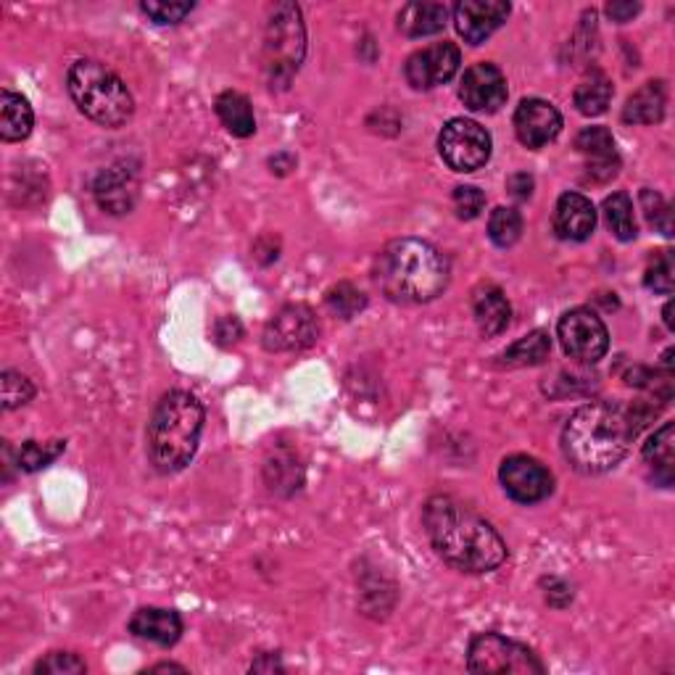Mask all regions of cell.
<instances>
[{
    "mask_svg": "<svg viewBox=\"0 0 675 675\" xmlns=\"http://www.w3.org/2000/svg\"><path fill=\"white\" fill-rule=\"evenodd\" d=\"M499 480L504 493L518 504H538L554 493V476L536 457L512 454L499 467Z\"/></svg>",
    "mask_w": 675,
    "mask_h": 675,
    "instance_id": "cell-11",
    "label": "cell"
},
{
    "mask_svg": "<svg viewBox=\"0 0 675 675\" xmlns=\"http://www.w3.org/2000/svg\"><path fill=\"white\" fill-rule=\"evenodd\" d=\"M204 420V406L193 393H164L149 420V459L153 470L162 476L185 470L198 451Z\"/></svg>",
    "mask_w": 675,
    "mask_h": 675,
    "instance_id": "cell-4",
    "label": "cell"
},
{
    "mask_svg": "<svg viewBox=\"0 0 675 675\" xmlns=\"http://www.w3.org/2000/svg\"><path fill=\"white\" fill-rule=\"evenodd\" d=\"M514 132L525 149H544L563 132V113L549 100L525 98L514 111Z\"/></svg>",
    "mask_w": 675,
    "mask_h": 675,
    "instance_id": "cell-15",
    "label": "cell"
},
{
    "mask_svg": "<svg viewBox=\"0 0 675 675\" xmlns=\"http://www.w3.org/2000/svg\"><path fill=\"white\" fill-rule=\"evenodd\" d=\"M510 13L512 6L504 0H459L454 6V24L465 43L480 45L510 19Z\"/></svg>",
    "mask_w": 675,
    "mask_h": 675,
    "instance_id": "cell-16",
    "label": "cell"
},
{
    "mask_svg": "<svg viewBox=\"0 0 675 675\" xmlns=\"http://www.w3.org/2000/svg\"><path fill=\"white\" fill-rule=\"evenodd\" d=\"M66 449V440H48V444H40V440H24L22 449L17 454L19 470L24 472H37L51 462H56L58 454Z\"/></svg>",
    "mask_w": 675,
    "mask_h": 675,
    "instance_id": "cell-31",
    "label": "cell"
},
{
    "mask_svg": "<svg viewBox=\"0 0 675 675\" xmlns=\"http://www.w3.org/2000/svg\"><path fill=\"white\" fill-rule=\"evenodd\" d=\"M449 22V6L433 0H414L399 11V32L406 37H431L444 32Z\"/></svg>",
    "mask_w": 675,
    "mask_h": 675,
    "instance_id": "cell-21",
    "label": "cell"
},
{
    "mask_svg": "<svg viewBox=\"0 0 675 675\" xmlns=\"http://www.w3.org/2000/svg\"><path fill=\"white\" fill-rule=\"evenodd\" d=\"M243 338V325H240L238 317H222L217 319V325H214V340H217L219 346H232L238 344V340Z\"/></svg>",
    "mask_w": 675,
    "mask_h": 675,
    "instance_id": "cell-39",
    "label": "cell"
},
{
    "mask_svg": "<svg viewBox=\"0 0 675 675\" xmlns=\"http://www.w3.org/2000/svg\"><path fill=\"white\" fill-rule=\"evenodd\" d=\"M270 166L272 172H277V175H288L293 166H296V159L288 156V153H280V156L270 159Z\"/></svg>",
    "mask_w": 675,
    "mask_h": 675,
    "instance_id": "cell-44",
    "label": "cell"
},
{
    "mask_svg": "<svg viewBox=\"0 0 675 675\" xmlns=\"http://www.w3.org/2000/svg\"><path fill=\"white\" fill-rule=\"evenodd\" d=\"M423 525L433 549L454 570L486 576L504 565L507 544L501 533L457 497L436 493L427 499Z\"/></svg>",
    "mask_w": 675,
    "mask_h": 675,
    "instance_id": "cell-1",
    "label": "cell"
},
{
    "mask_svg": "<svg viewBox=\"0 0 675 675\" xmlns=\"http://www.w3.org/2000/svg\"><path fill=\"white\" fill-rule=\"evenodd\" d=\"M306 56V26L296 3H277L264 32V72L272 90H285Z\"/></svg>",
    "mask_w": 675,
    "mask_h": 675,
    "instance_id": "cell-6",
    "label": "cell"
},
{
    "mask_svg": "<svg viewBox=\"0 0 675 675\" xmlns=\"http://www.w3.org/2000/svg\"><path fill=\"white\" fill-rule=\"evenodd\" d=\"M66 90L90 122L109 127V130L124 127L135 113V100H132V92L127 90L124 79L106 64L92 62V58H79L69 66Z\"/></svg>",
    "mask_w": 675,
    "mask_h": 675,
    "instance_id": "cell-5",
    "label": "cell"
},
{
    "mask_svg": "<svg viewBox=\"0 0 675 675\" xmlns=\"http://www.w3.org/2000/svg\"><path fill=\"white\" fill-rule=\"evenodd\" d=\"M219 122L232 138H251L257 132V117H253L251 100L238 90H225L214 104Z\"/></svg>",
    "mask_w": 675,
    "mask_h": 675,
    "instance_id": "cell-25",
    "label": "cell"
},
{
    "mask_svg": "<svg viewBox=\"0 0 675 675\" xmlns=\"http://www.w3.org/2000/svg\"><path fill=\"white\" fill-rule=\"evenodd\" d=\"M576 149L586 159V175L591 183H607L618 177L620 153L614 149V138L607 127H586L578 132Z\"/></svg>",
    "mask_w": 675,
    "mask_h": 675,
    "instance_id": "cell-17",
    "label": "cell"
},
{
    "mask_svg": "<svg viewBox=\"0 0 675 675\" xmlns=\"http://www.w3.org/2000/svg\"><path fill=\"white\" fill-rule=\"evenodd\" d=\"M462 66V53L454 43L427 45L423 51H414L404 64V77L414 90H433L451 83Z\"/></svg>",
    "mask_w": 675,
    "mask_h": 675,
    "instance_id": "cell-13",
    "label": "cell"
},
{
    "mask_svg": "<svg viewBox=\"0 0 675 675\" xmlns=\"http://www.w3.org/2000/svg\"><path fill=\"white\" fill-rule=\"evenodd\" d=\"M644 462L657 486L671 488L675 480V425L663 423L644 444Z\"/></svg>",
    "mask_w": 675,
    "mask_h": 675,
    "instance_id": "cell-22",
    "label": "cell"
},
{
    "mask_svg": "<svg viewBox=\"0 0 675 675\" xmlns=\"http://www.w3.org/2000/svg\"><path fill=\"white\" fill-rule=\"evenodd\" d=\"M196 9V3H177V0H145V3H140V11L145 13V17L151 19L153 24H179L188 13Z\"/></svg>",
    "mask_w": 675,
    "mask_h": 675,
    "instance_id": "cell-36",
    "label": "cell"
},
{
    "mask_svg": "<svg viewBox=\"0 0 675 675\" xmlns=\"http://www.w3.org/2000/svg\"><path fill=\"white\" fill-rule=\"evenodd\" d=\"M552 353V338L546 330H533L523 336L520 340H514L510 349H504L499 353V367H538L549 359Z\"/></svg>",
    "mask_w": 675,
    "mask_h": 675,
    "instance_id": "cell-26",
    "label": "cell"
},
{
    "mask_svg": "<svg viewBox=\"0 0 675 675\" xmlns=\"http://www.w3.org/2000/svg\"><path fill=\"white\" fill-rule=\"evenodd\" d=\"M188 673V667L185 665H177V663H159V665H153V667H149V673Z\"/></svg>",
    "mask_w": 675,
    "mask_h": 675,
    "instance_id": "cell-45",
    "label": "cell"
},
{
    "mask_svg": "<svg viewBox=\"0 0 675 675\" xmlns=\"http://www.w3.org/2000/svg\"><path fill=\"white\" fill-rule=\"evenodd\" d=\"M35 673L37 675H79V673H88V665H85V660H79L77 654H72V652H51L35 665Z\"/></svg>",
    "mask_w": 675,
    "mask_h": 675,
    "instance_id": "cell-37",
    "label": "cell"
},
{
    "mask_svg": "<svg viewBox=\"0 0 675 675\" xmlns=\"http://www.w3.org/2000/svg\"><path fill=\"white\" fill-rule=\"evenodd\" d=\"M283 673L285 667H283V663H280V657L277 654H262V657L257 660V663L251 665V673Z\"/></svg>",
    "mask_w": 675,
    "mask_h": 675,
    "instance_id": "cell-43",
    "label": "cell"
},
{
    "mask_svg": "<svg viewBox=\"0 0 675 675\" xmlns=\"http://www.w3.org/2000/svg\"><path fill=\"white\" fill-rule=\"evenodd\" d=\"M467 671L478 675H544L538 654L501 633H478L467 650Z\"/></svg>",
    "mask_w": 675,
    "mask_h": 675,
    "instance_id": "cell-7",
    "label": "cell"
},
{
    "mask_svg": "<svg viewBox=\"0 0 675 675\" xmlns=\"http://www.w3.org/2000/svg\"><path fill=\"white\" fill-rule=\"evenodd\" d=\"M663 314H665V325L673 330V327H675V323H673V301H667V306H665Z\"/></svg>",
    "mask_w": 675,
    "mask_h": 675,
    "instance_id": "cell-46",
    "label": "cell"
},
{
    "mask_svg": "<svg viewBox=\"0 0 675 675\" xmlns=\"http://www.w3.org/2000/svg\"><path fill=\"white\" fill-rule=\"evenodd\" d=\"M644 285L654 293L671 296L675 288V262L673 251H654L650 266L644 272Z\"/></svg>",
    "mask_w": 675,
    "mask_h": 675,
    "instance_id": "cell-33",
    "label": "cell"
},
{
    "mask_svg": "<svg viewBox=\"0 0 675 675\" xmlns=\"http://www.w3.org/2000/svg\"><path fill=\"white\" fill-rule=\"evenodd\" d=\"M601 214H605V222L610 227V232L618 240H636L639 227H636V214H633V200L628 193H612L601 204Z\"/></svg>",
    "mask_w": 675,
    "mask_h": 675,
    "instance_id": "cell-28",
    "label": "cell"
},
{
    "mask_svg": "<svg viewBox=\"0 0 675 675\" xmlns=\"http://www.w3.org/2000/svg\"><path fill=\"white\" fill-rule=\"evenodd\" d=\"M454 211H457L459 219L470 222V219H478L480 211L486 209V196L483 190L476 188V185H459L454 188Z\"/></svg>",
    "mask_w": 675,
    "mask_h": 675,
    "instance_id": "cell-38",
    "label": "cell"
},
{
    "mask_svg": "<svg viewBox=\"0 0 675 675\" xmlns=\"http://www.w3.org/2000/svg\"><path fill=\"white\" fill-rule=\"evenodd\" d=\"M325 304L336 317L353 319L359 312L367 309V296L351 283H338L325 293Z\"/></svg>",
    "mask_w": 675,
    "mask_h": 675,
    "instance_id": "cell-32",
    "label": "cell"
},
{
    "mask_svg": "<svg viewBox=\"0 0 675 675\" xmlns=\"http://www.w3.org/2000/svg\"><path fill=\"white\" fill-rule=\"evenodd\" d=\"M544 586H546V601H549L552 607H557V610H563V607H567L573 601V591L565 580L549 578V580H544Z\"/></svg>",
    "mask_w": 675,
    "mask_h": 675,
    "instance_id": "cell-40",
    "label": "cell"
},
{
    "mask_svg": "<svg viewBox=\"0 0 675 675\" xmlns=\"http://www.w3.org/2000/svg\"><path fill=\"white\" fill-rule=\"evenodd\" d=\"M96 204L111 217H124L135 209L140 196V164L132 159L113 162L92 183Z\"/></svg>",
    "mask_w": 675,
    "mask_h": 675,
    "instance_id": "cell-12",
    "label": "cell"
},
{
    "mask_svg": "<svg viewBox=\"0 0 675 675\" xmlns=\"http://www.w3.org/2000/svg\"><path fill=\"white\" fill-rule=\"evenodd\" d=\"M32 127H35V111L30 100L13 90L0 92V138L6 143H19L30 138Z\"/></svg>",
    "mask_w": 675,
    "mask_h": 675,
    "instance_id": "cell-24",
    "label": "cell"
},
{
    "mask_svg": "<svg viewBox=\"0 0 675 675\" xmlns=\"http://www.w3.org/2000/svg\"><path fill=\"white\" fill-rule=\"evenodd\" d=\"M557 338L565 353L580 364H597L610 349V330L597 312L578 309L565 312L557 323Z\"/></svg>",
    "mask_w": 675,
    "mask_h": 675,
    "instance_id": "cell-9",
    "label": "cell"
},
{
    "mask_svg": "<svg viewBox=\"0 0 675 675\" xmlns=\"http://www.w3.org/2000/svg\"><path fill=\"white\" fill-rule=\"evenodd\" d=\"M523 236V214L512 206H499L488 217V238L499 249H512Z\"/></svg>",
    "mask_w": 675,
    "mask_h": 675,
    "instance_id": "cell-30",
    "label": "cell"
},
{
    "mask_svg": "<svg viewBox=\"0 0 675 675\" xmlns=\"http://www.w3.org/2000/svg\"><path fill=\"white\" fill-rule=\"evenodd\" d=\"M472 314H476L478 330L483 333L486 338H493L510 327L512 306L499 285L480 283L478 288L472 291Z\"/></svg>",
    "mask_w": 675,
    "mask_h": 675,
    "instance_id": "cell-20",
    "label": "cell"
},
{
    "mask_svg": "<svg viewBox=\"0 0 675 675\" xmlns=\"http://www.w3.org/2000/svg\"><path fill=\"white\" fill-rule=\"evenodd\" d=\"M0 399H3V410H19V406L30 404L32 399H35V385H32V380L22 375V372H13L6 370L3 375H0Z\"/></svg>",
    "mask_w": 675,
    "mask_h": 675,
    "instance_id": "cell-34",
    "label": "cell"
},
{
    "mask_svg": "<svg viewBox=\"0 0 675 675\" xmlns=\"http://www.w3.org/2000/svg\"><path fill=\"white\" fill-rule=\"evenodd\" d=\"M301 476H304V472H301L296 457H293L291 451L275 454V459H270L264 467L266 486L275 493H283V497H291L293 491H298Z\"/></svg>",
    "mask_w": 675,
    "mask_h": 675,
    "instance_id": "cell-29",
    "label": "cell"
},
{
    "mask_svg": "<svg viewBox=\"0 0 675 675\" xmlns=\"http://www.w3.org/2000/svg\"><path fill=\"white\" fill-rule=\"evenodd\" d=\"M641 11V6L639 3H607V17L612 19V22H618V24H625V22H631L633 17H636V13Z\"/></svg>",
    "mask_w": 675,
    "mask_h": 675,
    "instance_id": "cell-42",
    "label": "cell"
},
{
    "mask_svg": "<svg viewBox=\"0 0 675 675\" xmlns=\"http://www.w3.org/2000/svg\"><path fill=\"white\" fill-rule=\"evenodd\" d=\"M594 227H597V209L591 200L580 193H563L554 209V232L563 240L584 243L594 236Z\"/></svg>",
    "mask_w": 675,
    "mask_h": 675,
    "instance_id": "cell-18",
    "label": "cell"
},
{
    "mask_svg": "<svg viewBox=\"0 0 675 675\" xmlns=\"http://www.w3.org/2000/svg\"><path fill=\"white\" fill-rule=\"evenodd\" d=\"M533 177L527 175V172H518V175H512L510 179H507V190H510L512 198L518 200H527L533 196Z\"/></svg>",
    "mask_w": 675,
    "mask_h": 675,
    "instance_id": "cell-41",
    "label": "cell"
},
{
    "mask_svg": "<svg viewBox=\"0 0 675 675\" xmlns=\"http://www.w3.org/2000/svg\"><path fill=\"white\" fill-rule=\"evenodd\" d=\"M612 83L605 72H591L580 79V85L576 88V96H573V104L576 109L584 113V117H601L607 111L612 100Z\"/></svg>",
    "mask_w": 675,
    "mask_h": 675,
    "instance_id": "cell-27",
    "label": "cell"
},
{
    "mask_svg": "<svg viewBox=\"0 0 675 675\" xmlns=\"http://www.w3.org/2000/svg\"><path fill=\"white\" fill-rule=\"evenodd\" d=\"M646 412L623 401H588L563 427V454L580 476H601L625 459Z\"/></svg>",
    "mask_w": 675,
    "mask_h": 675,
    "instance_id": "cell-2",
    "label": "cell"
},
{
    "mask_svg": "<svg viewBox=\"0 0 675 675\" xmlns=\"http://www.w3.org/2000/svg\"><path fill=\"white\" fill-rule=\"evenodd\" d=\"M491 135L486 127H480L472 119L457 117L444 124L438 135V153L454 172H478L483 170L491 159Z\"/></svg>",
    "mask_w": 675,
    "mask_h": 675,
    "instance_id": "cell-8",
    "label": "cell"
},
{
    "mask_svg": "<svg viewBox=\"0 0 675 675\" xmlns=\"http://www.w3.org/2000/svg\"><path fill=\"white\" fill-rule=\"evenodd\" d=\"M130 633L166 650V646H175L183 636V618L175 610H164V607H140L130 618Z\"/></svg>",
    "mask_w": 675,
    "mask_h": 675,
    "instance_id": "cell-19",
    "label": "cell"
},
{
    "mask_svg": "<svg viewBox=\"0 0 675 675\" xmlns=\"http://www.w3.org/2000/svg\"><path fill=\"white\" fill-rule=\"evenodd\" d=\"M667 106V88L663 79H650L633 92L623 106L625 124H657L663 122Z\"/></svg>",
    "mask_w": 675,
    "mask_h": 675,
    "instance_id": "cell-23",
    "label": "cell"
},
{
    "mask_svg": "<svg viewBox=\"0 0 675 675\" xmlns=\"http://www.w3.org/2000/svg\"><path fill=\"white\" fill-rule=\"evenodd\" d=\"M319 340L317 312L306 304L283 306L262 333V346L270 353H296L312 349Z\"/></svg>",
    "mask_w": 675,
    "mask_h": 675,
    "instance_id": "cell-10",
    "label": "cell"
},
{
    "mask_svg": "<svg viewBox=\"0 0 675 675\" xmlns=\"http://www.w3.org/2000/svg\"><path fill=\"white\" fill-rule=\"evenodd\" d=\"M510 88H507L504 72L497 64H472L465 72L462 85H459V98L470 111L476 113H493L507 104Z\"/></svg>",
    "mask_w": 675,
    "mask_h": 675,
    "instance_id": "cell-14",
    "label": "cell"
},
{
    "mask_svg": "<svg viewBox=\"0 0 675 675\" xmlns=\"http://www.w3.org/2000/svg\"><path fill=\"white\" fill-rule=\"evenodd\" d=\"M641 209H644V217L646 222H650L654 230L663 232L665 238H673V211H671V204L660 196L657 190H650L644 188L641 190Z\"/></svg>",
    "mask_w": 675,
    "mask_h": 675,
    "instance_id": "cell-35",
    "label": "cell"
},
{
    "mask_svg": "<svg viewBox=\"0 0 675 675\" xmlns=\"http://www.w3.org/2000/svg\"><path fill=\"white\" fill-rule=\"evenodd\" d=\"M372 275L393 304H427L449 288L451 264L423 238H396L380 249Z\"/></svg>",
    "mask_w": 675,
    "mask_h": 675,
    "instance_id": "cell-3",
    "label": "cell"
}]
</instances>
